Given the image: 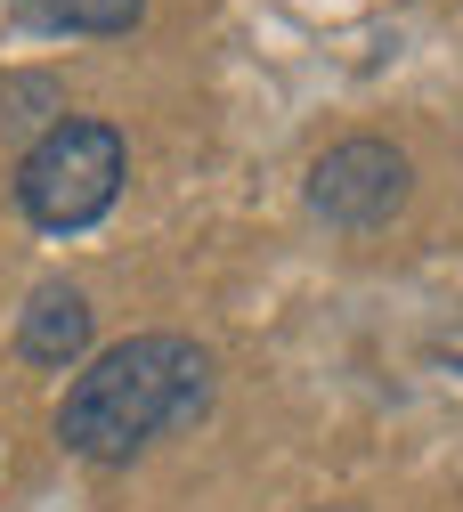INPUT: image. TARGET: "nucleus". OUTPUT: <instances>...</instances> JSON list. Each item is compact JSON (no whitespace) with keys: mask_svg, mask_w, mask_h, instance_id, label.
Here are the masks:
<instances>
[{"mask_svg":"<svg viewBox=\"0 0 463 512\" xmlns=\"http://www.w3.org/2000/svg\"><path fill=\"white\" fill-rule=\"evenodd\" d=\"M122 131L98 114H65L57 131H41L17 163V212L41 236H82L114 212L122 196Z\"/></svg>","mask_w":463,"mask_h":512,"instance_id":"nucleus-2","label":"nucleus"},{"mask_svg":"<svg viewBox=\"0 0 463 512\" xmlns=\"http://www.w3.org/2000/svg\"><path fill=\"white\" fill-rule=\"evenodd\" d=\"M57 82L49 74H0V131H57Z\"/></svg>","mask_w":463,"mask_h":512,"instance_id":"nucleus-6","label":"nucleus"},{"mask_svg":"<svg viewBox=\"0 0 463 512\" xmlns=\"http://www.w3.org/2000/svg\"><path fill=\"white\" fill-rule=\"evenodd\" d=\"M90 350V301H82V285H41L25 309H17V358L25 366H74Z\"/></svg>","mask_w":463,"mask_h":512,"instance_id":"nucleus-4","label":"nucleus"},{"mask_svg":"<svg viewBox=\"0 0 463 512\" xmlns=\"http://www.w3.org/2000/svg\"><path fill=\"white\" fill-rule=\"evenodd\" d=\"M407 196H415V171H407V155L390 139H342V147H325L309 163V212L325 228L366 236L382 220H399Z\"/></svg>","mask_w":463,"mask_h":512,"instance_id":"nucleus-3","label":"nucleus"},{"mask_svg":"<svg viewBox=\"0 0 463 512\" xmlns=\"http://www.w3.org/2000/svg\"><path fill=\"white\" fill-rule=\"evenodd\" d=\"M9 9L33 33H130L147 17V0H9Z\"/></svg>","mask_w":463,"mask_h":512,"instance_id":"nucleus-5","label":"nucleus"},{"mask_svg":"<svg viewBox=\"0 0 463 512\" xmlns=\"http://www.w3.org/2000/svg\"><path fill=\"white\" fill-rule=\"evenodd\" d=\"M212 391H220V366H212L204 342H187V334H130V342L98 350L74 374V391H65V407H57V439H65V456L114 472L130 456H147L163 431H187L212 407Z\"/></svg>","mask_w":463,"mask_h":512,"instance_id":"nucleus-1","label":"nucleus"},{"mask_svg":"<svg viewBox=\"0 0 463 512\" xmlns=\"http://www.w3.org/2000/svg\"><path fill=\"white\" fill-rule=\"evenodd\" d=\"M325 512H358V504H325Z\"/></svg>","mask_w":463,"mask_h":512,"instance_id":"nucleus-7","label":"nucleus"}]
</instances>
